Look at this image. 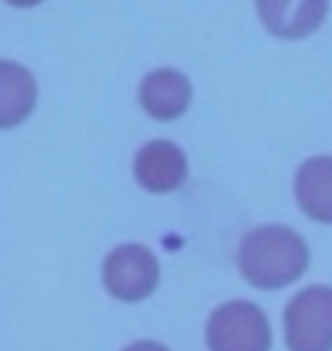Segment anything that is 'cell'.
<instances>
[{
	"label": "cell",
	"instance_id": "1",
	"mask_svg": "<svg viewBox=\"0 0 332 351\" xmlns=\"http://www.w3.org/2000/svg\"><path fill=\"white\" fill-rule=\"evenodd\" d=\"M237 263L253 287L278 290L305 274L309 251L305 240L292 228L259 226L244 237Z\"/></svg>",
	"mask_w": 332,
	"mask_h": 351
},
{
	"label": "cell",
	"instance_id": "2",
	"mask_svg": "<svg viewBox=\"0 0 332 351\" xmlns=\"http://www.w3.org/2000/svg\"><path fill=\"white\" fill-rule=\"evenodd\" d=\"M207 347L212 351H268L271 324L266 313L251 301H228L207 322Z\"/></svg>",
	"mask_w": 332,
	"mask_h": 351
},
{
	"label": "cell",
	"instance_id": "3",
	"mask_svg": "<svg viewBox=\"0 0 332 351\" xmlns=\"http://www.w3.org/2000/svg\"><path fill=\"white\" fill-rule=\"evenodd\" d=\"M289 351H332V287H305L285 311Z\"/></svg>",
	"mask_w": 332,
	"mask_h": 351
},
{
	"label": "cell",
	"instance_id": "4",
	"mask_svg": "<svg viewBox=\"0 0 332 351\" xmlns=\"http://www.w3.org/2000/svg\"><path fill=\"white\" fill-rule=\"evenodd\" d=\"M103 278L107 292L118 301H141L157 287V258L141 244H123L107 256Z\"/></svg>",
	"mask_w": 332,
	"mask_h": 351
},
{
	"label": "cell",
	"instance_id": "5",
	"mask_svg": "<svg viewBox=\"0 0 332 351\" xmlns=\"http://www.w3.org/2000/svg\"><path fill=\"white\" fill-rule=\"evenodd\" d=\"M134 176L139 185L153 194L173 192L187 178V158L175 144L157 139L137 153Z\"/></svg>",
	"mask_w": 332,
	"mask_h": 351
},
{
	"label": "cell",
	"instance_id": "6",
	"mask_svg": "<svg viewBox=\"0 0 332 351\" xmlns=\"http://www.w3.org/2000/svg\"><path fill=\"white\" fill-rule=\"evenodd\" d=\"M328 3L330 0H257V12L273 34L298 39L323 23Z\"/></svg>",
	"mask_w": 332,
	"mask_h": 351
},
{
	"label": "cell",
	"instance_id": "7",
	"mask_svg": "<svg viewBox=\"0 0 332 351\" xmlns=\"http://www.w3.org/2000/svg\"><path fill=\"white\" fill-rule=\"evenodd\" d=\"M139 98L144 110L155 119L171 121L185 114L189 98H192V87L189 80L180 71L173 69H157L146 80L141 82Z\"/></svg>",
	"mask_w": 332,
	"mask_h": 351
},
{
	"label": "cell",
	"instance_id": "8",
	"mask_svg": "<svg viewBox=\"0 0 332 351\" xmlns=\"http://www.w3.org/2000/svg\"><path fill=\"white\" fill-rule=\"evenodd\" d=\"M296 199L309 219L332 223V158H312L296 173Z\"/></svg>",
	"mask_w": 332,
	"mask_h": 351
},
{
	"label": "cell",
	"instance_id": "9",
	"mask_svg": "<svg viewBox=\"0 0 332 351\" xmlns=\"http://www.w3.org/2000/svg\"><path fill=\"white\" fill-rule=\"evenodd\" d=\"M37 103V82L32 73L14 62H0V128L25 121Z\"/></svg>",
	"mask_w": 332,
	"mask_h": 351
},
{
	"label": "cell",
	"instance_id": "10",
	"mask_svg": "<svg viewBox=\"0 0 332 351\" xmlns=\"http://www.w3.org/2000/svg\"><path fill=\"white\" fill-rule=\"evenodd\" d=\"M123 351H168V349L157 345V342H134V345L125 347Z\"/></svg>",
	"mask_w": 332,
	"mask_h": 351
},
{
	"label": "cell",
	"instance_id": "11",
	"mask_svg": "<svg viewBox=\"0 0 332 351\" xmlns=\"http://www.w3.org/2000/svg\"><path fill=\"white\" fill-rule=\"evenodd\" d=\"M10 5H16V7H32V5H39L41 0H7Z\"/></svg>",
	"mask_w": 332,
	"mask_h": 351
}]
</instances>
